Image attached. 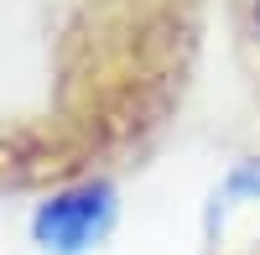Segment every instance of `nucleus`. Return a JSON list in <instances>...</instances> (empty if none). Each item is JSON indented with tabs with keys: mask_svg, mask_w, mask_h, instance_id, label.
Masks as SVG:
<instances>
[{
	"mask_svg": "<svg viewBox=\"0 0 260 255\" xmlns=\"http://www.w3.org/2000/svg\"><path fill=\"white\" fill-rule=\"evenodd\" d=\"M115 219H120L115 182L83 177V182H68V187H57L52 198L37 203L31 240H37V250H47V255H89L115 229Z\"/></svg>",
	"mask_w": 260,
	"mask_h": 255,
	"instance_id": "nucleus-1",
	"label": "nucleus"
},
{
	"mask_svg": "<svg viewBox=\"0 0 260 255\" xmlns=\"http://www.w3.org/2000/svg\"><path fill=\"white\" fill-rule=\"evenodd\" d=\"M240 203H260V156H245V162H234L224 172L219 193H213V219H224Z\"/></svg>",
	"mask_w": 260,
	"mask_h": 255,
	"instance_id": "nucleus-2",
	"label": "nucleus"
},
{
	"mask_svg": "<svg viewBox=\"0 0 260 255\" xmlns=\"http://www.w3.org/2000/svg\"><path fill=\"white\" fill-rule=\"evenodd\" d=\"M240 11H245V26H250V37L260 42V0H240Z\"/></svg>",
	"mask_w": 260,
	"mask_h": 255,
	"instance_id": "nucleus-3",
	"label": "nucleus"
}]
</instances>
